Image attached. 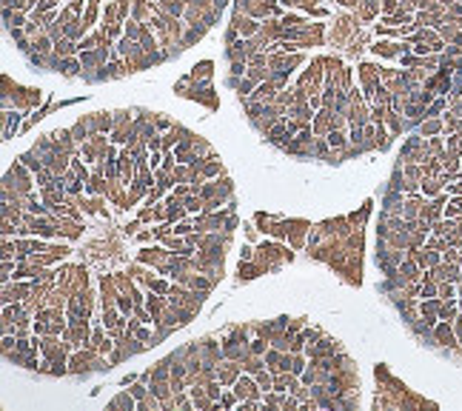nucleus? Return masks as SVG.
I'll use <instances>...</instances> for the list:
<instances>
[]
</instances>
